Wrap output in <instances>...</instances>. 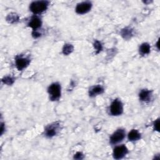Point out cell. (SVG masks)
Here are the masks:
<instances>
[{
  "label": "cell",
  "mask_w": 160,
  "mask_h": 160,
  "mask_svg": "<svg viewBox=\"0 0 160 160\" xmlns=\"http://www.w3.org/2000/svg\"><path fill=\"white\" fill-rule=\"evenodd\" d=\"M49 5V2L47 1H36L31 3L29 9L34 14H39L45 11Z\"/></svg>",
  "instance_id": "cell-1"
},
{
  "label": "cell",
  "mask_w": 160,
  "mask_h": 160,
  "mask_svg": "<svg viewBox=\"0 0 160 160\" xmlns=\"http://www.w3.org/2000/svg\"><path fill=\"white\" fill-rule=\"evenodd\" d=\"M61 85L58 82L51 84L48 89V92L49 95V99L51 101H57L61 96Z\"/></svg>",
  "instance_id": "cell-2"
},
{
  "label": "cell",
  "mask_w": 160,
  "mask_h": 160,
  "mask_svg": "<svg viewBox=\"0 0 160 160\" xmlns=\"http://www.w3.org/2000/svg\"><path fill=\"white\" fill-rule=\"evenodd\" d=\"M109 111L110 114L112 116L121 115L123 112V104L122 102L118 99L113 100L110 105Z\"/></svg>",
  "instance_id": "cell-3"
},
{
  "label": "cell",
  "mask_w": 160,
  "mask_h": 160,
  "mask_svg": "<svg viewBox=\"0 0 160 160\" xmlns=\"http://www.w3.org/2000/svg\"><path fill=\"white\" fill-rule=\"evenodd\" d=\"M60 129V124L55 122L49 124L44 129V134L48 138H52L56 136Z\"/></svg>",
  "instance_id": "cell-4"
},
{
  "label": "cell",
  "mask_w": 160,
  "mask_h": 160,
  "mask_svg": "<svg viewBox=\"0 0 160 160\" xmlns=\"http://www.w3.org/2000/svg\"><path fill=\"white\" fill-rule=\"evenodd\" d=\"M126 132L123 129H117L110 137L109 142L111 144H116L121 142L125 138Z\"/></svg>",
  "instance_id": "cell-5"
},
{
  "label": "cell",
  "mask_w": 160,
  "mask_h": 160,
  "mask_svg": "<svg viewBox=\"0 0 160 160\" xmlns=\"http://www.w3.org/2000/svg\"><path fill=\"white\" fill-rule=\"evenodd\" d=\"M128 152L127 147L124 145H119L116 146L113 150V157L116 159H119L124 158Z\"/></svg>",
  "instance_id": "cell-6"
},
{
  "label": "cell",
  "mask_w": 160,
  "mask_h": 160,
  "mask_svg": "<svg viewBox=\"0 0 160 160\" xmlns=\"http://www.w3.org/2000/svg\"><path fill=\"white\" fill-rule=\"evenodd\" d=\"M92 7V4L89 1H84L77 4L76 12L79 14H83L89 12Z\"/></svg>",
  "instance_id": "cell-7"
},
{
  "label": "cell",
  "mask_w": 160,
  "mask_h": 160,
  "mask_svg": "<svg viewBox=\"0 0 160 160\" xmlns=\"http://www.w3.org/2000/svg\"><path fill=\"white\" fill-rule=\"evenodd\" d=\"M30 63V59L28 58L22 56H18L16 58L15 64L17 69L19 71H22L26 68Z\"/></svg>",
  "instance_id": "cell-8"
},
{
  "label": "cell",
  "mask_w": 160,
  "mask_h": 160,
  "mask_svg": "<svg viewBox=\"0 0 160 160\" xmlns=\"http://www.w3.org/2000/svg\"><path fill=\"white\" fill-rule=\"evenodd\" d=\"M41 24H42L41 19L36 15L32 16L28 22V26L32 28L33 31L39 29L41 28Z\"/></svg>",
  "instance_id": "cell-9"
},
{
  "label": "cell",
  "mask_w": 160,
  "mask_h": 160,
  "mask_svg": "<svg viewBox=\"0 0 160 160\" xmlns=\"http://www.w3.org/2000/svg\"><path fill=\"white\" fill-rule=\"evenodd\" d=\"M139 97L141 101L149 102L152 98V92L148 89H142L139 93Z\"/></svg>",
  "instance_id": "cell-10"
},
{
  "label": "cell",
  "mask_w": 160,
  "mask_h": 160,
  "mask_svg": "<svg viewBox=\"0 0 160 160\" xmlns=\"http://www.w3.org/2000/svg\"><path fill=\"white\" fill-rule=\"evenodd\" d=\"M104 92V88L99 85L94 86L89 90V95L90 97H94L98 94H101Z\"/></svg>",
  "instance_id": "cell-11"
},
{
  "label": "cell",
  "mask_w": 160,
  "mask_h": 160,
  "mask_svg": "<svg viewBox=\"0 0 160 160\" xmlns=\"http://www.w3.org/2000/svg\"><path fill=\"white\" fill-rule=\"evenodd\" d=\"M140 138H141V134L136 129H132L128 134V139L130 141H138Z\"/></svg>",
  "instance_id": "cell-12"
},
{
  "label": "cell",
  "mask_w": 160,
  "mask_h": 160,
  "mask_svg": "<svg viewBox=\"0 0 160 160\" xmlns=\"http://www.w3.org/2000/svg\"><path fill=\"white\" fill-rule=\"evenodd\" d=\"M150 49H151L150 45L148 42H144L141 44L139 46V53L141 55L148 54L150 52Z\"/></svg>",
  "instance_id": "cell-13"
},
{
  "label": "cell",
  "mask_w": 160,
  "mask_h": 160,
  "mask_svg": "<svg viewBox=\"0 0 160 160\" xmlns=\"http://www.w3.org/2000/svg\"><path fill=\"white\" fill-rule=\"evenodd\" d=\"M121 36L126 39L130 38L132 36V30L130 28H126L121 30Z\"/></svg>",
  "instance_id": "cell-14"
},
{
  "label": "cell",
  "mask_w": 160,
  "mask_h": 160,
  "mask_svg": "<svg viewBox=\"0 0 160 160\" xmlns=\"http://www.w3.org/2000/svg\"><path fill=\"white\" fill-rule=\"evenodd\" d=\"M73 51V46L70 44H64L63 49H62V52L65 55H68L70 54Z\"/></svg>",
  "instance_id": "cell-15"
},
{
  "label": "cell",
  "mask_w": 160,
  "mask_h": 160,
  "mask_svg": "<svg viewBox=\"0 0 160 160\" xmlns=\"http://www.w3.org/2000/svg\"><path fill=\"white\" fill-rule=\"evenodd\" d=\"M18 19H19L18 16L14 13L9 14L7 17V20L10 22H14L16 21H18Z\"/></svg>",
  "instance_id": "cell-16"
},
{
  "label": "cell",
  "mask_w": 160,
  "mask_h": 160,
  "mask_svg": "<svg viewBox=\"0 0 160 160\" xmlns=\"http://www.w3.org/2000/svg\"><path fill=\"white\" fill-rule=\"evenodd\" d=\"M94 48H95V49H96L97 53L99 52L102 50V48L101 43L99 41H94Z\"/></svg>",
  "instance_id": "cell-17"
},
{
  "label": "cell",
  "mask_w": 160,
  "mask_h": 160,
  "mask_svg": "<svg viewBox=\"0 0 160 160\" xmlns=\"http://www.w3.org/2000/svg\"><path fill=\"white\" fill-rule=\"evenodd\" d=\"M2 81L7 84H12L14 82V79L12 77L6 76L2 79Z\"/></svg>",
  "instance_id": "cell-18"
},
{
  "label": "cell",
  "mask_w": 160,
  "mask_h": 160,
  "mask_svg": "<svg viewBox=\"0 0 160 160\" xmlns=\"http://www.w3.org/2000/svg\"><path fill=\"white\" fill-rule=\"evenodd\" d=\"M159 119H158L154 122V128L155 130L159 131Z\"/></svg>",
  "instance_id": "cell-19"
},
{
  "label": "cell",
  "mask_w": 160,
  "mask_h": 160,
  "mask_svg": "<svg viewBox=\"0 0 160 160\" xmlns=\"http://www.w3.org/2000/svg\"><path fill=\"white\" fill-rule=\"evenodd\" d=\"M83 155L82 154V153L81 152H77L75 155H74V158L75 159H82L83 158Z\"/></svg>",
  "instance_id": "cell-20"
}]
</instances>
